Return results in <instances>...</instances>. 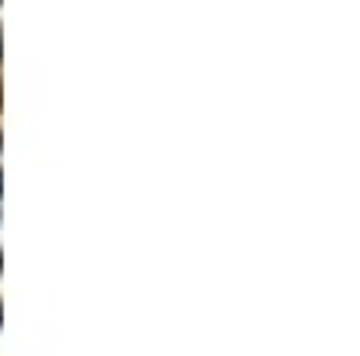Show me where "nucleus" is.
Masks as SVG:
<instances>
[{
	"label": "nucleus",
	"mask_w": 360,
	"mask_h": 356,
	"mask_svg": "<svg viewBox=\"0 0 360 356\" xmlns=\"http://www.w3.org/2000/svg\"><path fill=\"white\" fill-rule=\"evenodd\" d=\"M0 176H4V173H0Z\"/></svg>",
	"instance_id": "obj_1"
}]
</instances>
